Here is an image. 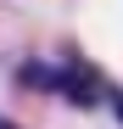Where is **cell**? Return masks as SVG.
I'll return each instance as SVG.
<instances>
[{
	"label": "cell",
	"instance_id": "obj_2",
	"mask_svg": "<svg viewBox=\"0 0 123 129\" xmlns=\"http://www.w3.org/2000/svg\"><path fill=\"white\" fill-rule=\"evenodd\" d=\"M6 129H11V123H6Z\"/></svg>",
	"mask_w": 123,
	"mask_h": 129
},
{
	"label": "cell",
	"instance_id": "obj_1",
	"mask_svg": "<svg viewBox=\"0 0 123 129\" xmlns=\"http://www.w3.org/2000/svg\"><path fill=\"white\" fill-rule=\"evenodd\" d=\"M23 84H45V90L67 95L73 107H101V73L84 62H62V68H23Z\"/></svg>",
	"mask_w": 123,
	"mask_h": 129
}]
</instances>
